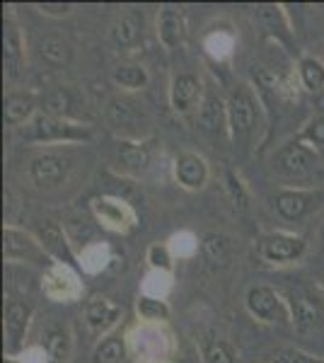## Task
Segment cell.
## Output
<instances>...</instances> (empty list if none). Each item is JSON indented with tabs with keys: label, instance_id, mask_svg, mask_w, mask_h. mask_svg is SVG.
<instances>
[{
	"label": "cell",
	"instance_id": "1",
	"mask_svg": "<svg viewBox=\"0 0 324 363\" xmlns=\"http://www.w3.org/2000/svg\"><path fill=\"white\" fill-rule=\"evenodd\" d=\"M228 121H230V133H233L235 143H245L250 138L252 128H255V99L245 87L230 95L228 99Z\"/></svg>",
	"mask_w": 324,
	"mask_h": 363
},
{
	"label": "cell",
	"instance_id": "2",
	"mask_svg": "<svg viewBox=\"0 0 324 363\" xmlns=\"http://www.w3.org/2000/svg\"><path fill=\"white\" fill-rule=\"evenodd\" d=\"M291 313L293 325L298 332H317L324 327V308L320 298L310 294L308 289H298L291 294Z\"/></svg>",
	"mask_w": 324,
	"mask_h": 363
},
{
	"label": "cell",
	"instance_id": "3",
	"mask_svg": "<svg viewBox=\"0 0 324 363\" xmlns=\"http://www.w3.org/2000/svg\"><path fill=\"white\" fill-rule=\"evenodd\" d=\"M70 160L61 155H39L29 165V174H32L34 184L41 189H49V186H58L63 179L68 177Z\"/></svg>",
	"mask_w": 324,
	"mask_h": 363
},
{
	"label": "cell",
	"instance_id": "4",
	"mask_svg": "<svg viewBox=\"0 0 324 363\" xmlns=\"http://www.w3.org/2000/svg\"><path fill=\"white\" fill-rule=\"evenodd\" d=\"M305 252V240L293 235H269L259 245V255L267 262L281 264V262H293Z\"/></svg>",
	"mask_w": 324,
	"mask_h": 363
},
{
	"label": "cell",
	"instance_id": "5",
	"mask_svg": "<svg viewBox=\"0 0 324 363\" xmlns=\"http://www.w3.org/2000/svg\"><path fill=\"white\" fill-rule=\"evenodd\" d=\"M29 318H32V308L22 301H8L5 306V337H8V351L15 354L20 349L22 339L27 335Z\"/></svg>",
	"mask_w": 324,
	"mask_h": 363
},
{
	"label": "cell",
	"instance_id": "6",
	"mask_svg": "<svg viewBox=\"0 0 324 363\" xmlns=\"http://www.w3.org/2000/svg\"><path fill=\"white\" fill-rule=\"evenodd\" d=\"M312 162H315V155H312L308 148H303V145L293 143L276 153L274 165L281 174H286V177H303V174L310 172Z\"/></svg>",
	"mask_w": 324,
	"mask_h": 363
},
{
	"label": "cell",
	"instance_id": "7",
	"mask_svg": "<svg viewBox=\"0 0 324 363\" xmlns=\"http://www.w3.org/2000/svg\"><path fill=\"white\" fill-rule=\"evenodd\" d=\"M87 136V131L66 124V121L56 119V116H37L32 128H29L27 138H37V140H51V138H80Z\"/></svg>",
	"mask_w": 324,
	"mask_h": 363
},
{
	"label": "cell",
	"instance_id": "8",
	"mask_svg": "<svg viewBox=\"0 0 324 363\" xmlns=\"http://www.w3.org/2000/svg\"><path fill=\"white\" fill-rule=\"evenodd\" d=\"M199 92H201V83H199L196 75H191V73L177 75V78L172 80V92H169V97H172V107L181 114L189 112L194 104H196Z\"/></svg>",
	"mask_w": 324,
	"mask_h": 363
},
{
	"label": "cell",
	"instance_id": "9",
	"mask_svg": "<svg viewBox=\"0 0 324 363\" xmlns=\"http://www.w3.org/2000/svg\"><path fill=\"white\" fill-rule=\"evenodd\" d=\"M247 308L255 318H262V320H276L279 315V296L274 294L267 286H255L250 289L247 294Z\"/></svg>",
	"mask_w": 324,
	"mask_h": 363
},
{
	"label": "cell",
	"instance_id": "10",
	"mask_svg": "<svg viewBox=\"0 0 324 363\" xmlns=\"http://www.w3.org/2000/svg\"><path fill=\"white\" fill-rule=\"evenodd\" d=\"M174 174L186 189H201L208 172H206V162L199 155H179Z\"/></svg>",
	"mask_w": 324,
	"mask_h": 363
},
{
	"label": "cell",
	"instance_id": "11",
	"mask_svg": "<svg viewBox=\"0 0 324 363\" xmlns=\"http://www.w3.org/2000/svg\"><path fill=\"white\" fill-rule=\"evenodd\" d=\"M140 32H143V17L138 13H123L111 27V42L126 49V46H133L138 42Z\"/></svg>",
	"mask_w": 324,
	"mask_h": 363
},
{
	"label": "cell",
	"instance_id": "12",
	"mask_svg": "<svg viewBox=\"0 0 324 363\" xmlns=\"http://www.w3.org/2000/svg\"><path fill=\"white\" fill-rule=\"evenodd\" d=\"M37 51H39V58L51 68H61V66H68L70 63V56H73V49H70L68 42L58 37H41L37 42Z\"/></svg>",
	"mask_w": 324,
	"mask_h": 363
},
{
	"label": "cell",
	"instance_id": "13",
	"mask_svg": "<svg viewBox=\"0 0 324 363\" xmlns=\"http://www.w3.org/2000/svg\"><path fill=\"white\" fill-rule=\"evenodd\" d=\"M274 206L281 216H284V218L298 220L310 211L312 196L303 194V191H281V194H276V199H274Z\"/></svg>",
	"mask_w": 324,
	"mask_h": 363
},
{
	"label": "cell",
	"instance_id": "14",
	"mask_svg": "<svg viewBox=\"0 0 324 363\" xmlns=\"http://www.w3.org/2000/svg\"><path fill=\"white\" fill-rule=\"evenodd\" d=\"M157 34H160V42L167 49H174L184 42V20L177 10H162L160 20H157Z\"/></svg>",
	"mask_w": 324,
	"mask_h": 363
},
{
	"label": "cell",
	"instance_id": "15",
	"mask_svg": "<svg viewBox=\"0 0 324 363\" xmlns=\"http://www.w3.org/2000/svg\"><path fill=\"white\" fill-rule=\"evenodd\" d=\"M20 61H22V39L20 32L15 29V25H5L3 29V63H5V73L10 78H15L17 70H20Z\"/></svg>",
	"mask_w": 324,
	"mask_h": 363
},
{
	"label": "cell",
	"instance_id": "16",
	"mask_svg": "<svg viewBox=\"0 0 324 363\" xmlns=\"http://www.w3.org/2000/svg\"><path fill=\"white\" fill-rule=\"evenodd\" d=\"M201 250H203V257L211 262V264H225L230 259V238L223 235V233H208L203 235V242H201Z\"/></svg>",
	"mask_w": 324,
	"mask_h": 363
},
{
	"label": "cell",
	"instance_id": "17",
	"mask_svg": "<svg viewBox=\"0 0 324 363\" xmlns=\"http://www.w3.org/2000/svg\"><path fill=\"white\" fill-rule=\"evenodd\" d=\"M114 83L121 85V87H128V90H138L148 83V73H145L143 66L138 63H121V66L114 68Z\"/></svg>",
	"mask_w": 324,
	"mask_h": 363
},
{
	"label": "cell",
	"instance_id": "18",
	"mask_svg": "<svg viewBox=\"0 0 324 363\" xmlns=\"http://www.w3.org/2000/svg\"><path fill=\"white\" fill-rule=\"evenodd\" d=\"M34 109V99L25 97V95H10L5 99V107H3V119L5 124L15 126L20 121H25Z\"/></svg>",
	"mask_w": 324,
	"mask_h": 363
},
{
	"label": "cell",
	"instance_id": "19",
	"mask_svg": "<svg viewBox=\"0 0 324 363\" xmlns=\"http://www.w3.org/2000/svg\"><path fill=\"white\" fill-rule=\"evenodd\" d=\"M199 124L206 131H220L223 124V102L216 95H206L201 112H199Z\"/></svg>",
	"mask_w": 324,
	"mask_h": 363
},
{
	"label": "cell",
	"instance_id": "20",
	"mask_svg": "<svg viewBox=\"0 0 324 363\" xmlns=\"http://www.w3.org/2000/svg\"><path fill=\"white\" fill-rule=\"evenodd\" d=\"M39 235H41V242L46 245L51 252H56L58 257H63L66 262H70V252L66 247V240L61 235V228L56 223H51V220H44L39 228Z\"/></svg>",
	"mask_w": 324,
	"mask_h": 363
},
{
	"label": "cell",
	"instance_id": "21",
	"mask_svg": "<svg viewBox=\"0 0 324 363\" xmlns=\"http://www.w3.org/2000/svg\"><path fill=\"white\" fill-rule=\"evenodd\" d=\"M70 107H73V97H70L68 90H63V87H58V90H51L49 95L44 97V102H41V109L46 112V116H63L70 112Z\"/></svg>",
	"mask_w": 324,
	"mask_h": 363
},
{
	"label": "cell",
	"instance_id": "22",
	"mask_svg": "<svg viewBox=\"0 0 324 363\" xmlns=\"http://www.w3.org/2000/svg\"><path fill=\"white\" fill-rule=\"evenodd\" d=\"M126 359V347L121 337H107L95 351V363H121Z\"/></svg>",
	"mask_w": 324,
	"mask_h": 363
},
{
	"label": "cell",
	"instance_id": "23",
	"mask_svg": "<svg viewBox=\"0 0 324 363\" xmlns=\"http://www.w3.org/2000/svg\"><path fill=\"white\" fill-rule=\"evenodd\" d=\"M3 238H5V255L8 257H29L37 252L34 242H29V238L17 230H10L8 228V230L3 233Z\"/></svg>",
	"mask_w": 324,
	"mask_h": 363
},
{
	"label": "cell",
	"instance_id": "24",
	"mask_svg": "<svg viewBox=\"0 0 324 363\" xmlns=\"http://www.w3.org/2000/svg\"><path fill=\"white\" fill-rule=\"evenodd\" d=\"M300 78H303L308 90H320L324 85V66L320 61H315V58H303L300 61Z\"/></svg>",
	"mask_w": 324,
	"mask_h": 363
},
{
	"label": "cell",
	"instance_id": "25",
	"mask_svg": "<svg viewBox=\"0 0 324 363\" xmlns=\"http://www.w3.org/2000/svg\"><path fill=\"white\" fill-rule=\"evenodd\" d=\"M114 318H116V310L111 308L107 301H102V298L92 301L90 308H87V322H90V327H95V330L107 327Z\"/></svg>",
	"mask_w": 324,
	"mask_h": 363
},
{
	"label": "cell",
	"instance_id": "26",
	"mask_svg": "<svg viewBox=\"0 0 324 363\" xmlns=\"http://www.w3.org/2000/svg\"><path fill=\"white\" fill-rule=\"evenodd\" d=\"M46 351H49L51 361L63 363L68 356V335L63 330H51L46 337Z\"/></svg>",
	"mask_w": 324,
	"mask_h": 363
},
{
	"label": "cell",
	"instance_id": "27",
	"mask_svg": "<svg viewBox=\"0 0 324 363\" xmlns=\"http://www.w3.org/2000/svg\"><path fill=\"white\" fill-rule=\"evenodd\" d=\"M203 359L206 363H235L233 349L220 339H211V342L203 344Z\"/></svg>",
	"mask_w": 324,
	"mask_h": 363
},
{
	"label": "cell",
	"instance_id": "28",
	"mask_svg": "<svg viewBox=\"0 0 324 363\" xmlns=\"http://www.w3.org/2000/svg\"><path fill=\"white\" fill-rule=\"evenodd\" d=\"M119 157H121L123 165L131 167V169H143L145 162H148V153H145L143 148H135V145H131V143L121 145Z\"/></svg>",
	"mask_w": 324,
	"mask_h": 363
},
{
	"label": "cell",
	"instance_id": "29",
	"mask_svg": "<svg viewBox=\"0 0 324 363\" xmlns=\"http://www.w3.org/2000/svg\"><path fill=\"white\" fill-rule=\"evenodd\" d=\"M225 179H228V191H230V199H233L235 208H240V211L250 208V196H247V191H245L242 182L238 179V174L225 172Z\"/></svg>",
	"mask_w": 324,
	"mask_h": 363
},
{
	"label": "cell",
	"instance_id": "30",
	"mask_svg": "<svg viewBox=\"0 0 324 363\" xmlns=\"http://www.w3.org/2000/svg\"><path fill=\"white\" fill-rule=\"evenodd\" d=\"M138 313L143 315L145 320H164L169 315V310L160 301H152V298H140V301H138Z\"/></svg>",
	"mask_w": 324,
	"mask_h": 363
},
{
	"label": "cell",
	"instance_id": "31",
	"mask_svg": "<svg viewBox=\"0 0 324 363\" xmlns=\"http://www.w3.org/2000/svg\"><path fill=\"white\" fill-rule=\"evenodd\" d=\"M271 363H320V361L296 349H276L271 354Z\"/></svg>",
	"mask_w": 324,
	"mask_h": 363
},
{
	"label": "cell",
	"instance_id": "32",
	"mask_svg": "<svg viewBox=\"0 0 324 363\" xmlns=\"http://www.w3.org/2000/svg\"><path fill=\"white\" fill-rule=\"evenodd\" d=\"M148 262L155 269H164V272H169V269H172L169 252H167V247H162V245H152L150 252H148Z\"/></svg>",
	"mask_w": 324,
	"mask_h": 363
},
{
	"label": "cell",
	"instance_id": "33",
	"mask_svg": "<svg viewBox=\"0 0 324 363\" xmlns=\"http://www.w3.org/2000/svg\"><path fill=\"white\" fill-rule=\"evenodd\" d=\"M109 119L114 121V124H121L126 126L128 121H131V107H128L126 102H119V99H114L109 107Z\"/></svg>",
	"mask_w": 324,
	"mask_h": 363
},
{
	"label": "cell",
	"instance_id": "34",
	"mask_svg": "<svg viewBox=\"0 0 324 363\" xmlns=\"http://www.w3.org/2000/svg\"><path fill=\"white\" fill-rule=\"evenodd\" d=\"M305 136H308V140H312V143L324 145V116L312 121L308 126V131H305Z\"/></svg>",
	"mask_w": 324,
	"mask_h": 363
},
{
	"label": "cell",
	"instance_id": "35",
	"mask_svg": "<svg viewBox=\"0 0 324 363\" xmlns=\"http://www.w3.org/2000/svg\"><path fill=\"white\" fill-rule=\"evenodd\" d=\"M41 13H49V15H66L70 10L68 3H41L39 5Z\"/></svg>",
	"mask_w": 324,
	"mask_h": 363
},
{
	"label": "cell",
	"instance_id": "36",
	"mask_svg": "<svg viewBox=\"0 0 324 363\" xmlns=\"http://www.w3.org/2000/svg\"><path fill=\"white\" fill-rule=\"evenodd\" d=\"M5 363H13V361H5Z\"/></svg>",
	"mask_w": 324,
	"mask_h": 363
},
{
	"label": "cell",
	"instance_id": "37",
	"mask_svg": "<svg viewBox=\"0 0 324 363\" xmlns=\"http://www.w3.org/2000/svg\"><path fill=\"white\" fill-rule=\"evenodd\" d=\"M322 238H324V233H322Z\"/></svg>",
	"mask_w": 324,
	"mask_h": 363
}]
</instances>
